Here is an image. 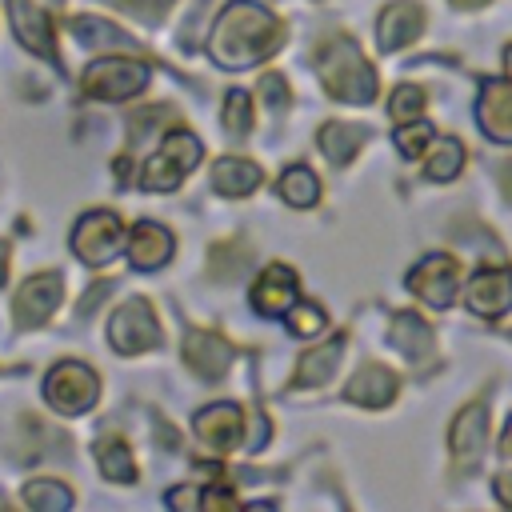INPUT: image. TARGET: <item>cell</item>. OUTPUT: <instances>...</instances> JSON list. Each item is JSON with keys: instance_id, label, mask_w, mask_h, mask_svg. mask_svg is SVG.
<instances>
[{"instance_id": "1", "label": "cell", "mask_w": 512, "mask_h": 512, "mask_svg": "<svg viewBox=\"0 0 512 512\" xmlns=\"http://www.w3.org/2000/svg\"><path fill=\"white\" fill-rule=\"evenodd\" d=\"M280 44H284V24L256 0H232L208 36L212 60L232 72L268 60Z\"/></svg>"}, {"instance_id": "2", "label": "cell", "mask_w": 512, "mask_h": 512, "mask_svg": "<svg viewBox=\"0 0 512 512\" xmlns=\"http://www.w3.org/2000/svg\"><path fill=\"white\" fill-rule=\"evenodd\" d=\"M316 72H320V84H324V92L332 100L372 104V96H376V72H372V64L356 48V40H348L340 32L328 36L324 44H316Z\"/></svg>"}, {"instance_id": "3", "label": "cell", "mask_w": 512, "mask_h": 512, "mask_svg": "<svg viewBox=\"0 0 512 512\" xmlns=\"http://www.w3.org/2000/svg\"><path fill=\"white\" fill-rule=\"evenodd\" d=\"M200 156H204L200 140H196L192 132H184V128H172V132L160 140L156 156L144 164L140 184H144L148 192H172V188L200 164Z\"/></svg>"}, {"instance_id": "4", "label": "cell", "mask_w": 512, "mask_h": 512, "mask_svg": "<svg viewBox=\"0 0 512 512\" xmlns=\"http://www.w3.org/2000/svg\"><path fill=\"white\" fill-rule=\"evenodd\" d=\"M148 64L144 60H128V56H104L96 64H88V72L80 76L84 96L92 100H128L136 92L148 88Z\"/></svg>"}, {"instance_id": "5", "label": "cell", "mask_w": 512, "mask_h": 512, "mask_svg": "<svg viewBox=\"0 0 512 512\" xmlns=\"http://www.w3.org/2000/svg\"><path fill=\"white\" fill-rule=\"evenodd\" d=\"M160 340H164L160 320H156L152 304H148V300H140V296L124 300V304L112 312V320H108V344H112L120 356L152 352Z\"/></svg>"}, {"instance_id": "6", "label": "cell", "mask_w": 512, "mask_h": 512, "mask_svg": "<svg viewBox=\"0 0 512 512\" xmlns=\"http://www.w3.org/2000/svg\"><path fill=\"white\" fill-rule=\"evenodd\" d=\"M96 396H100V380H96V372H92L88 364H80V360H60V364L48 372V380H44V400H48L60 416H80V412H88V408L96 404Z\"/></svg>"}, {"instance_id": "7", "label": "cell", "mask_w": 512, "mask_h": 512, "mask_svg": "<svg viewBox=\"0 0 512 512\" xmlns=\"http://www.w3.org/2000/svg\"><path fill=\"white\" fill-rule=\"evenodd\" d=\"M120 244H124V224H120V216L108 212V208L84 212V216L76 220V228H72V252H76L84 264H92V268L108 264V260L120 252Z\"/></svg>"}, {"instance_id": "8", "label": "cell", "mask_w": 512, "mask_h": 512, "mask_svg": "<svg viewBox=\"0 0 512 512\" xmlns=\"http://www.w3.org/2000/svg\"><path fill=\"white\" fill-rule=\"evenodd\" d=\"M408 284H412V292H416L428 308H448V304L456 300L460 264H456V256L432 252V256H424V260L408 272Z\"/></svg>"}, {"instance_id": "9", "label": "cell", "mask_w": 512, "mask_h": 512, "mask_svg": "<svg viewBox=\"0 0 512 512\" xmlns=\"http://www.w3.org/2000/svg\"><path fill=\"white\" fill-rule=\"evenodd\" d=\"M60 300H64V280H60V272L28 276V280L20 284V292H16V300H12V320H16L20 328H36V324H44V320L56 312Z\"/></svg>"}, {"instance_id": "10", "label": "cell", "mask_w": 512, "mask_h": 512, "mask_svg": "<svg viewBox=\"0 0 512 512\" xmlns=\"http://www.w3.org/2000/svg\"><path fill=\"white\" fill-rule=\"evenodd\" d=\"M484 440H488V412H484L480 400H472V404H464L456 412V420L448 428V452H452V460H456L460 472H472L480 464Z\"/></svg>"}, {"instance_id": "11", "label": "cell", "mask_w": 512, "mask_h": 512, "mask_svg": "<svg viewBox=\"0 0 512 512\" xmlns=\"http://www.w3.org/2000/svg\"><path fill=\"white\" fill-rule=\"evenodd\" d=\"M192 432H196V440L204 448H212L220 456L224 452H236L244 444V412L236 404H208V408L196 412Z\"/></svg>"}, {"instance_id": "12", "label": "cell", "mask_w": 512, "mask_h": 512, "mask_svg": "<svg viewBox=\"0 0 512 512\" xmlns=\"http://www.w3.org/2000/svg\"><path fill=\"white\" fill-rule=\"evenodd\" d=\"M468 312L472 316H484V320H496L512 308V268L504 264H492V268H480L468 284Z\"/></svg>"}, {"instance_id": "13", "label": "cell", "mask_w": 512, "mask_h": 512, "mask_svg": "<svg viewBox=\"0 0 512 512\" xmlns=\"http://www.w3.org/2000/svg\"><path fill=\"white\" fill-rule=\"evenodd\" d=\"M8 16H12L16 40H20L28 52H36V56L60 64V56H56V36H52V20H48V12H44L36 0H8Z\"/></svg>"}, {"instance_id": "14", "label": "cell", "mask_w": 512, "mask_h": 512, "mask_svg": "<svg viewBox=\"0 0 512 512\" xmlns=\"http://www.w3.org/2000/svg\"><path fill=\"white\" fill-rule=\"evenodd\" d=\"M420 32H424V8L416 0H392L376 16V44H380V52H400Z\"/></svg>"}, {"instance_id": "15", "label": "cell", "mask_w": 512, "mask_h": 512, "mask_svg": "<svg viewBox=\"0 0 512 512\" xmlns=\"http://www.w3.org/2000/svg\"><path fill=\"white\" fill-rule=\"evenodd\" d=\"M184 364L200 376V380H220L228 368H232V344L216 332H204V328H192L184 336Z\"/></svg>"}, {"instance_id": "16", "label": "cell", "mask_w": 512, "mask_h": 512, "mask_svg": "<svg viewBox=\"0 0 512 512\" xmlns=\"http://www.w3.org/2000/svg\"><path fill=\"white\" fill-rule=\"evenodd\" d=\"M296 300H300V288H296V272L288 264H268L260 272V280L252 284V308L260 316H284Z\"/></svg>"}, {"instance_id": "17", "label": "cell", "mask_w": 512, "mask_h": 512, "mask_svg": "<svg viewBox=\"0 0 512 512\" xmlns=\"http://www.w3.org/2000/svg\"><path fill=\"white\" fill-rule=\"evenodd\" d=\"M476 120L492 140L512 144V76L508 80H484L476 100Z\"/></svg>"}, {"instance_id": "18", "label": "cell", "mask_w": 512, "mask_h": 512, "mask_svg": "<svg viewBox=\"0 0 512 512\" xmlns=\"http://www.w3.org/2000/svg\"><path fill=\"white\" fill-rule=\"evenodd\" d=\"M396 392H400V380L384 364H364L344 384V400L348 404H360V408H384V404L396 400Z\"/></svg>"}, {"instance_id": "19", "label": "cell", "mask_w": 512, "mask_h": 512, "mask_svg": "<svg viewBox=\"0 0 512 512\" xmlns=\"http://www.w3.org/2000/svg\"><path fill=\"white\" fill-rule=\"evenodd\" d=\"M168 256H172V232L164 224H156V220H140L132 228V236H128V260H132V268L152 272V268L168 264Z\"/></svg>"}, {"instance_id": "20", "label": "cell", "mask_w": 512, "mask_h": 512, "mask_svg": "<svg viewBox=\"0 0 512 512\" xmlns=\"http://www.w3.org/2000/svg\"><path fill=\"white\" fill-rule=\"evenodd\" d=\"M388 344H392L396 352H404L412 364H416V360H428V356L436 352V336H432L428 320L416 316V312H396V316H392Z\"/></svg>"}, {"instance_id": "21", "label": "cell", "mask_w": 512, "mask_h": 512, "mask_svg": "<svg viewBox=\"0 0 512 512\" xmlns=\"http://www.w3.org/2000/svg\"><path fill=\"white\" fill-rule=\"evenodd\" d=\"M340 360H344V336H332L328 344L308 348V352L300 356L292 384H296V388H316V384H328V380H332V372L340 368Z\"/></svg>"}, {"instance_id": "22", "label": "cell", "mask_w": 512, "mask_h": 512, "mask_svg": "<svg viewBox=\"0 0 512 512\" xmlns=\"http://www.w3.org/2000/svg\"><path fill=\"white\" fill-rule=\"evenodd\" d=\"M260 164H252V160H244V156H220L216 160V168H212V188L220 192V196H248V192H256L260 188Z\"/></svg>"}, {"instance_id": "23", "label": "cell", "mask_w": 512, "mask_h": 512, "mask_svg": "<svg viewBox=\"0 0 512 512\" xmlns=\"http://www.w3.org/2000/svg\"><path fill=\"white\" fill-rule=\"evenodd\" d=\"M360 144H364V128H360V124L328 120V124H320V132H316V148H320L324 160H332L336 168H344V164L360 152Z\"/></svg>"}, {"instance_id": "24", "label": "cell", "mask_w": 512, "mask_h": 512, "mask_svg": "<svg viewBox=\"0 0 512 512\" xmlns=\"http://www.w3.org/2000/svg\"><path fill=\"white\" fill-rule=\"evenodd\" d=\"M68 28H72L76 44H84V48H120V52H136V40H132L128 32H120L116 24L100 20V16H72Z\"/></svg>"}, {"instance_id": "25", "label": "cell", "mask_w": 512, "mask_h": 512, "mask_svg": "<svg viewBox=\"0 0 512 512\" xmlns=\"http://www.w3.org/2000/svg\"><path fill=\"white\" fill-rule=\"evenodd\" d=\"M276 188H280V196H284L292 208H312V204L320 200V180H316V172H312L308 164L284 168Z\"/></svg>"}, {"instance_id": "26", "label": "cell", "mask_w": 512, "mask_h": 512, "mask_svg": "<svg viewBox=\"0 0 512 512\" xmlns=\"http://www.w3.org/2000/svg\"><path fill=\"white\" fill-rule=\"evenodd\" d=\"M96 464L104 472V480H116V484H132L136 480V464H132V452L120 436H104L96 444Z\"/></svg>"}, {"instance_id": "27", "label": "cell", "mask_w": 512, "mask_h": 512, "mask_svg": "<svg viewBox=\"0 0 512 512\" xmlns=\"http://www.w3.org/2000/svg\"><path fill=\"white\" fill-rule=\"evenodd\" d=\"M464 168V144L456 136H444L432 144V152L424 156V176L428 180H456Z\"/></svg>"}, {"instance_id": "28", "label": "cell", "mask_w": 512, "mask_h": 512, "mask_svg": "<svg viewBox=\"0 0 512 512\" xmlns=\"http://www.w3.org/2000/svg\"><path fill=\"white\" fill-rule=\"evenodd\" d=\"M24 504L36 512H64L72 508V488L60 480H28L24 484Z\"/></svg>"}, {"instance_id": "29", "label": "cell", "mask_w": 512, "mask_h": 512, "mask_svg": "<svg viewBox=\"0 0 512 512\" xmlns=\"http://www.w3.org/2000/svg\"><path fill=\"white\" fill-rule=\"evenodd\" d=\"M248 268V244L244 240H224V244H216L212 248V256H208V272H212V280H236L240 272Z\"/></svg>"}, {"instance_id": "30", "label": "cell", "mask_w": 512, "mask_h": 512, "mask_svg": "<svg viewBox=\"0 0 512 512\" xmlns=\"http://www.w3.org/2000/svg\"><path fill=\"white\" fill-rule=\"evenodd\" d=\"M220 120H224V128H228L232 136H248V128H252V96H248L244 88H232V92L224 96Z\"/></svg>"}, {"instance_id": "31", "label": "cell", "mask_w": 512, "mask_h": 512, "mask_svg": "<svg viewBox=\"0 0 512 512\" xmlns=\"http://www.w3.org/2000/svg\"><path fill=\"white\" fill-rule=\"evenodd\" d=\"M432 140H436V128H432L428 120H408V124L396 128V148H400L408 160H420Z\"/></svg>"}, {"instance_id": "32", "label": "cell", "mask_w": 512, "mask_h": 512, "mask_svg": "<svg viewBox=\"0 0 512 512\" xmlns=\"http://www.w3.org/2000/svg\"><path fill=\"white\" fill-rule=\"evenodd\" d=\"M284 316H288V332H292V336H316V332H324V324H328L324 308L312 304V300H296Z\"/></svg>"}, {"instance_id": "33", "label": "cell", "mask_w": 512, "mask_h": 512, "mask_svg": "<svg viewBox=\"0 0 512 512\" xmlns=\"http://www.w3.org/2000/svg\"><path fill=\"white\" fill-rule=\"evenodd\" d=\"M420 112H424V92H420L416 84H400V88L392 92V100H388L392 124H408V120H416Z\"/></svg>"}, {"instance_id": "34", "label": "cell", "mask_w": 512, "mask_h": 512, "mask_svg": "<svg viewBox=\"0 0 512 512\" xmlns=\"http://www.w3.org/2000/svg\"><path fill=\"white\" fill-rule=\"evenodd\" d=\"M260 96H264V104L284 108V100H288V84H284V76H280V72L260 76Z\"/></svg>"}, {"instance_id": "35", "label": "cell", "mask_w": 512, "mask_h": 512, "mask_svg": "<svg viewBox=\"0 0 512 512\" xmlns=\"http://www.w3.org/2000/svg\"><path fill=\"white\" fill-rule=\"evenodd\" d=\"M112 4H120V8H128L136 16H144V20H156L172 0H112Z\"/></svg>"}, {"instance_id": "36", "label": "cell", "mask_w": 512, "mask_h": 512, "mask_svg": "<svg viewBox=\"0 0 512 512\" xmlns=\"http://www.w3.org/2000/svg\"><path fill=\"white\" fill-rule=\"evenodd\" d=\"M200 504H204V508H236L240 500H236V492H228V488H220V484L212 480V488L200 496Z\"/></svg>"}, {"instance_id": "37", "label": "cell", "mask_w": 512, "mask_h": 512, "mask_svg": "<svg viewBox=\"0 0 512 512\" xmlns=\"http://www.w3.org/2000/svg\"><path fill=\"white\" fill-rule=\"evenodd\" d=\"M108 288H112L108 280H100V284H92V292H88V296L80 300V308H76V312H80V316H88V312H92V308H96V304H100V300L108 296Z\"/></svg>"}, {"instance_id": "38", "label": "cell", "mask_w": 512, "mask_h": 512, "mask_svg": "<svg viewBox=\"0 0 512 512\" xmlns=\"http://www.w3.org/2000/svg\"><path fill=\"white\" fill-rule=\"evenodd\" d=\"M168 504H172V508H196L200 496H196L192 488H172V492H168Z\"/></svg>"}, {"instance_id": "39", "label": "cell", "mask_w": 512, "mask_h": 512, "mask_svg": "<svg viewBox=\"0 0 512 512\" xmlns=\"http://www.w3.org/2000/svg\"><path fill=\"white\" fill-rule=\"evenodd\" d=\"M496 500L512 508V472H500V476H496Z\"/></svg>"}, {"instance_id": "40", "label": "cell", "mask_w": 512, "mask_h": 512, "mask_svg": "<svg viewBox=\"0 0 512 512\" xmlns=\"http://www.w3.org/2000/svg\"><path fill=\"white\" fill-rule=\"evenodd\" d=\"M500 188L508 192V200H512V156L500 164Z\"/></svg>"}, {"instance_id": "41", "label": "cell", "mask_w": 512, "mask_h": 512, "mask_svg": "<svg viewBox=\"0 0 512 512\" xmlns=\"http://www.w3.org/2000/svg\"><path fill=\"white\" fill-rule=\"evenodd\" d=\"M500 452H504V456H512V416H508V424H504V436H500Z\"/></svg>"}, {"instance_id": "42", "label": "cell", "mask_w": 512, "mask_h": 512, "mask_svg": "<svg viewBox=\"0 0 512 512\" xmlns=\"http://www.w3.org/2000/svg\"><path fill=\"white\" fill-rule=\"evenodd\" d=\"M4 280H8V244L0 240V288H4Z\"/></svg>"}, {"instance_id": "43", "label": "cell", "mask_w": 512, "mask_h": 512, "mask_svg": "<svg viewBox=\"0 0 512 512\" xmlns=\"http://www.w3.org/2000/svg\"><path fill=\"white\" fill-rule=\"evenodd\" d=\"M452 4H460V8H476V4H488V0H452Z\"/></svg>"}, {"instance_id": "44", "label": "cell", "mask_w": 512, "mask_h": 512, "mask_svg": "<svg viewBox=\"0 0 512 512\" xmlns=\"http://www.w3.org/2000/svg\"><path fill=\"white\" fill-rule=\"evenodd\" d=\"M504 60H508V76H512V44H508V52H504Z\"/></svg>"}, {"instance_id": "45", "label": "cell", "mask_w": 512, "mask_h": 512, "mask_svg": "<svg viewBox=\"0 0 512 512\" xmlns=\"http://www.w3.org/2000/svg\"><path fill=\"white\" fill-rule=\"evenodd\" d=\"M52 4H60V0H52Z\"/></svg>"}]
</instances>
